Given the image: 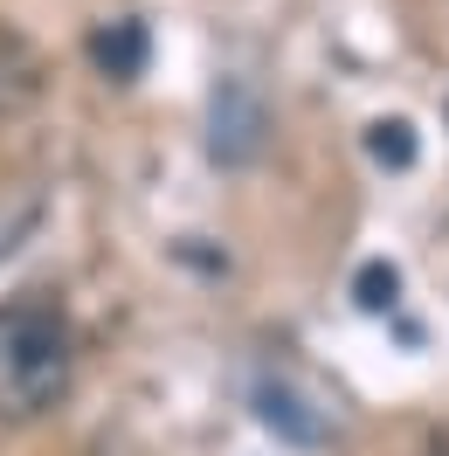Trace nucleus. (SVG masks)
Segmentation results:
<instances>
[{
	"label": "nucleus",
	"mask_w": 449,
	"mask_h": 456,
	"mask_svg": "<svg viewBox=\"0 0 449 456\" xmlns=\"http://www.w3.org/2000/svg\"><path fill=\"white\" fill-rule=\"evenodd\" d=\"M256 401H263V422L283 428L290 443H318V436H325L311 415H298V395H290V387H277V380H263V395H256Z\"/></svg>",
	"instance_id": "obj_5"
},
{
	"label": "nucleus",
	"mask_w": 449,
	"mask_h": 456,
	"mask_svg": "<svg viewBox=\"0 0 449 456\" xmlns=\"http://www.w3.org/2000/svg\"><path fill=\"white\" fill-rule=\"evenodd\" d=\"M401 277H394V263H366L360 277H353V297H360V312H388Z\"/></svg>",
	"instance_id": "obj_7"
},
{
	"label": "nucleus",
	"mask_w": 449,
	"mask_h": 456,
	"mask_svg": "<svg viewBox=\"0 0 449 456\" xmlns=\"http://www.w3.org/2000/svg\"><path fill=\"white\" fill-rule=\"evenodd\" d=\"M77 380V339L56 305H0V422L29 428L56 415Z\"/></svg>",
	"instance_id": "obj_1"
},
{
	"label": "nucleus",
	"mask_w": 449,
	"mask_h": 456,
	"mask_svg": "<svg viewBox=\"0 0 449 456\" xmlns=\"http://www.w3.org/2000/svg\"><path fill=\"white\" fill-rule=\"evenodd\" d=\"M49 97V56L29 28L0 21V118H21Z\"/></svg>",
	"instance_id": "obj_3"
},
{
	"label": "nucleus",
	"mask_w": 449,
	"mask_h": 456,
	"mask_svg": "<svg viewBox=\"0 0 449 456\" xmlns=\"http://www.w3.org/2000/svg\"><path fill=\"white\" fill-rule=\"evenodd\" d=\"M366 152L380 167H415V132L401 118H380V125H366Z\"/></svg>",
	"instance_id": "obj_6"
},
{
	"label": "nucleus",
	"mask_w": 449,
	"mask_h": 456,
	"mask_svg": "<svg viewBox=\"0 0 449 456\" xmlns=\"http://www.w3.org/2000/svg\"><path fill=\"white\" fill-rule=\"evenodd\" d=\"M263 132H270V118H263V97H256L249 84H222V90H215L208 152H215L222 167H249L256 152H263Z\"/></svg>",
	"instance_id": "obj_2"
},
{
	"label": "nucleus",
	"mask_w": 449,
	"mask_h": 456,
	"mask_svg": "<svg viewBox=\"0 0 449 456\" xmlns=\"http://www.w3.org/2000/svg\"><path fill=\"white\" fill-rule=\"evenodd\" d=\"M145 56H152L145 21H104V28H90V62H97V77H111V84H139Z\"/></svg>",
	"instance_id": "obj_4"
}]
</instances>
